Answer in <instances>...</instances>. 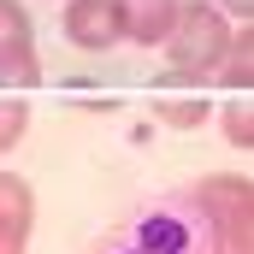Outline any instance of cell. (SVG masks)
<instances>
[{
    "mask_svg": "<svg viewBox=\"0 0 254 254\" xmlns=\"http://www.w3.org/2000/svg\"><path fill=\"white\" fill-rule=\"evenodd\" d=\"M231 18L213 0H178V18L166 30V71L154 77V89H190V83H213V65L231 42Z\"/></svg>",
    "mask_w": 254,
    "mask_h": 254,
    "instance_id": "obj_1",
    "label": "cell"
},
{
    "mask_svg": "<svg viewBox=\"0 0 254 254\" xmlns=\"http://www.w3.org/2000/svg\"><path fill=\"white\" fill-rule=\"evenodd\" d=\"M184 207L207 225V237H213V243H225V249H249L254 184L243 178V172H207V178H195L190 195H184Z\"/></svg>",
    "mask_w": 254,
    "mask_h": 254,
    "instance_id": "obj_2",
    "label": "cell"
},
{
    "mask_svg": "<svg viewBox=\"0 0 254 254\" xmlns=\"http://www.w3.org/2000/svg\"><path fill=\"white\" fill-rule=\"evenodd\" d=\"M60 36L77 54H107V48H119V42H125L119 6H113V0H65L60 6Z\"/></svg>",
    "mask_w": 254,
    "mask_h": 254,
    "instance_id": "obj_3",
    "label": "cell"
},
{
    "mask_svg": "<svg viewBox=\"0 0 254 254\" xmlns=\"http://www.w3.org/2000/svg\"><path fill=\"white\" fill-rule=\"evenodd\" d=\"M113 6H119L125 42H136V48H160L172 18H178V0H113Z\"/></svg>",
    "mask_w": 254,
    "mask_h": 254,
    "instance_id": "obj_4",
    "label": "cell"
},
{
    "mask_svg": "<svg viewBox=\"0 0 254 254\" xmlns=\"http://www.w3.org/2000/svg\"><path fill=\"white\" fill-rule=\"evenodd\" d=\"M42 83V54H36V36L24 42H0V95H24Z\"/></svg>",
    "mask_w": 254,
    "mask_h": 254,
    "instance_id": "obj_5",
    "label": "cell"
},
{
    "mask_svg": "<svg viewBox=\"0 0 254 254\" xmlns=\"http://www.w3.org/2000/svg\"><path fill=\"white\" fill-rule=\"evenodd\" d=\"M213 83H225V89H237V95L254 83V30H249V24L231 30L225 54H219V65H213Z\"/></svg>",
    "mask_w": 254,
    "mask_h": 254,
    "instance_id": "obj_6",
    "label": "cell"
},
{
    "mask_svg": "<svg viewBox=\"0 0 254 254\" xmlns=\"http://www.w3.org/2000/svg\"><path fill=\"white\" fill-rule=\"evenodd\" d=\"M207 113H213L207 95H172V89H154V119L172 125V130H201Z\"/></svg>",
    "mask_w": 254,
    "mask_h": 254,
    "instance_id": "obj_7",
    "label": "cell"
},
{
    "mask_svg": "<svg viewBox=\"0 0 254 254\" xmlns=\"http://www.w3.org/2000/svg\"><path fill=\"white\" fill-rule=\"evenodd\" d=\"M219 130H225V142H231L237 154L254 148V107H249V95H231V101L219 107Z\"/></svg>",
    "mask_w": 254,
    "mask_h": 254,
    "instance_id": "obj_8",
    "label": "cell"
},
{
    "mask_svg": "<svg viewBox=\"0 0 254 254\" xmlns=\"http://www.w3.org/2000/svg\"><path fill=\"white\" fill-rule=\"evenodd\" d=\"M24 130H30V107L18 95H0V154H12L24 142Z\"/></svg>",
    "mask_w": 254,
    "mask_h": 254,
    "instance_id": "obj_9",
    "label": "cell"
},
{
    "mask_svg": "<svg viewBox=\"0 0 254 254\" xmlns=\"http://www.w3.org/2000/svg\"><path fill=\"white\" fill-rule=\"evenodd\" d=\"M36 213H0V254H30Z\"/></svg>",
    "mask_w": 254,
    "mask_h": 254,
    "instance_id": "obj_10",
    "label": "cell"
},
{
    "mask_svg": "<svg viewBox=\"0 0 254 254\" xmlns=\"http://www.w3.org/2000/svg\"><path fill=\"white\" fill-rule=\"evenodd\" d=\"M30 36V6L24 0H0V42H24Z\"/></svg>",
    "mask_w": 254,
    "mask_h": 254,
    "instance_id": "obj_11",
    "label": "cell"
},
{
    "mask_svg": "<svg viewBox=\"0 0 254 254\" xmlns=\"http://www.w3.org/2000/svg\"><path fill=\"white\" fill-rule=\"evenodd\" d=\"M213 6H219V12H225L231 24H243V18L254 12V0H213Z\"/></svg>",
    "mask_w": 254,
    "mask_h": 254,
    "instance_id": "obj_12",
    "label": "cell"
}]
</instances>
